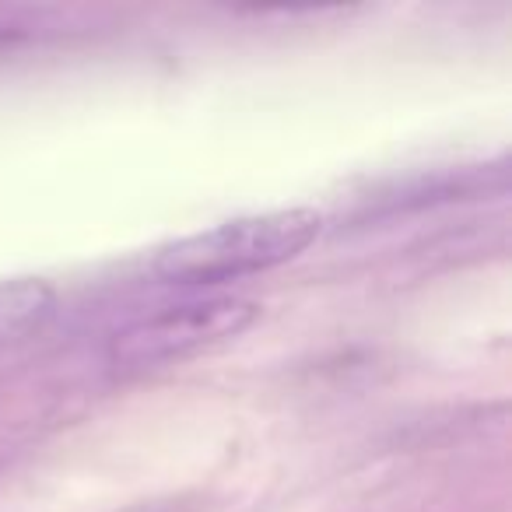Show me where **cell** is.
Returning <instances> with one entry per match:
<instances>
[{
	"instance_id": "obj_3",
	"label": "cell",
	"mask_w": 512,
	"mask_h": 512,
	"mask_svg": "<svg viewBox=\"0 0 512 512\" xmlns=\"http://www.w3.org/2000/svg\"><path fill=\"white\" fill-rule=\"evenodd\" d=\"M57 313V288L43 278L0 281V351L36 337Z\"/></svg>"
},
{
	"instance_id": "obj_1",
	"label": "cell",
	"mask_w": 512,
	"mask_h": 512,
	"mask_svg": "<svg viewBox=\"0 0 512 512\" xmlns=\"http://www.w3.org/2000/svg\"><path fill=\"white\" fill-rule=\"evenodd\" d=\"M323 228L313 207H285L232 218L225 225L204 228L186 239L162 246L151 271L165 285H221L249 274H264L306 253Z\"/></svg>"
},
{
	"instance_id": "obj_2",
	"label": "cell",
	"mask_w": 512,
	"mask_h": 512,
	"mask_svg": "<svg viewBox=\"0 0 512 512\" xmlns=\"http://www.w3.org/2000/svg\"><path fill=\"white\" fill-rule=\"evenodd\" d=\"M260 306L242 295H197L158 306L127 320L106 341V358L120 372H144L176 365L214 344L246 334Z\"/></svg>"
}]
</instances>
